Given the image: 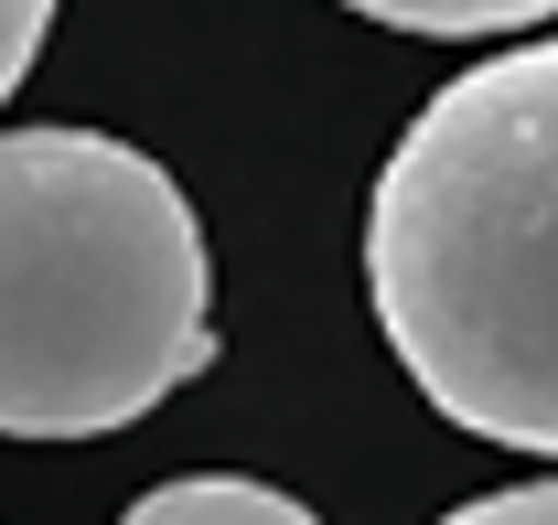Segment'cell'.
<instances>
[{
  "label": "cell",
  "instance_id": "6da1fadb",
  "mask_svg": "<svg viewBox=\"0 0 558 525\" xmlns=\"http://www.w3.org/2000/svg\"><path fill=\"white\" fill-rule=\"evenodd\" d=\"M365 301L451 429L558 461V44L462 65L398 130Z\"/></svg>",
  "mask_w": 558,
  "mask_h": 525
},
{
  "label": "cell",
  "instance_id": "7a4b0ae2",
  "mask_svg": "<svg viewBox=\"0 0 558 525\" xmlns=\"http://www.w3.org/2000/svg\"><path fill=\"white\" fill-rule=\"evenodd\" d=\"M215 365V258L183 183L108 130L0 139V429L97 440Z\"/></svg>",
  "mask_w": 558,
  "mask_h": 525
},
{
  "label": "cell",
  "instance_id": "3957f363",
  "mask_svg": "<svg viewBox=\"0 0 558 525\" xmlns=\"http://www.w3.org/2000/svg\"><path fill=\"white\" fill-rule=\"evenodd\" d=\"M119 525H323V515L290 504L279 483H247V472H194V483H150Z\"/></svg>",
  "mask_w": 558,
  "mask_h": 525
},
{
  "label": "cell",
  "instance_id": "277c9868",
  "mask_svg": "<svg viewBox=\"0 0 558 525\" xmlns=\"http://www.w3.org/2000/svg\"><path fill=\"white\" fill-rule=\"evenodd\" d=\"M365 22H387V33H526V22H548L558 0H344Z\"/></svg>",
  "mask_w": 558,
  "mask_h": 525
},
{
  "label": "cell",
  "instance_id": "5b68a950",
  "mask_svg": "<svg viewBox=\"0 0 558 525\" xmlns=\"http://www.w3.org/2000/svg\"><path fill=\"white\" fill-rule=\"evenodd\" d=\"M44 33H54V0H0V97H11V86L33 75Z\"/></svg>",
  "mask_w": 558,
  "mask_h": 525
},
{
  "label": "cell",
  "instance_id": "8992f818",
  "mask_svg": "<svg viewBox=\"0 0 558 525\" xmlns=\"http://www.w3.org/2000/svg\"><path fill=\"white\" fill-rule=\"evenodd\" d=\"M440 525H558V483H515V493H484V504H462V515Z\"/></svg>",
  "mask_w": 558,
  "mask_h": 525
}]
</instances>
